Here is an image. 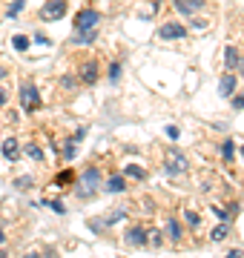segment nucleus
<instances>
[{
    "label": "nucleus",
    "mask_w": 244,
    "mask_h": 258,
    "mask_svg": "<svg viewBox=\"0 0 244 258\" xmlns=\"http://www.w3.org/2000/svg\"><path fill=\"white\" fill-rule=\"evenodd\" d=\"M118 78H121V63H112L109 66V81L118 83Z\"/></svg>",
    "instance_id": "obj_22"
},
{
    "label": "nucleus",
    "mask_w": 244,
    "mask_h": 258,
    "mask_svg": "<svg viewBox=\"0 0 244 258\" xmlns=\"http://www.w3.org/2000/svg\"><path fill=\"white\" fill-rule=\"evenodd\" d=\"M167 232H169V238H172V241H181V227H178V221H175V218H169Z\"/></svg>",
    "instance_id": "obj_15"
},
{
    "label": "nucleus",
    "mask_w": 244,
    "mask_h": 258,
    "mask_svg": "<svg viewBox=\"0 0 244 258\" xmlns=\"http://www.w3.org/2000/svg\"><path fill=\"white\" fill-rule=\"evenodd\" d=\"M60 83H64V86H66V89H75V78H64V81H60Z\"/></svg>",
    "instance_id": "obj_29"
},
{
    "label": "nucleus",
    "mask_w": 244,
    "mask_h": 258,
    "mask_svg": "<svg viewBox=\"0 0 244 258\" xmlns=\"http://www.w3.org/2000/svg\"><path fill=\"white\" fill-rule=\"evenodd\" d=\"M241 158H244V147H241Z\"/></svg>",
    "instance_id": "obj_35"
},
{
    "label": "nucleus",
    "mask_w": 244,
    "mask_h": 258,
    "mask_svg": "<svg viewBox=\"0 0 244 258\" xmlns=\"http://www.w3.org/2000/svg\"><path fill=\"white\" fill-rule=\"evenodd\" d=\"M127 175H130V178H138V181H144V178H147V172H144L141 166L130 164V166H127Z\"/></svg>",
    "instance_id": "obj_17"
},
{
    "label": "nucleus",
    "mask_w": 244,
    "mask_h": 258,
    "mask_svg": "<svg viewBox=\"0 0 244 258\" xmlns=\"http://www.w3.org/2000/svg\"><path fill=\"white\" fill-rule=\"evenodd\" d=\"M23 6H26V0H15V3L9 6V18H15V15H20V12H23Z\"/></svg>",
    "instance_id": "obj_20"
},
{
    "label": "nucleus",
    "mask_w": 244,
    "mask_h": 258,
    "mask_svg": "<svg viewBox=\"0 0 244 258\" xmlns=\"http://www.w3.org/2000/svg\"><path fill=\"white\" fill-rule=\"evenodd\" d=\"M43 204H49V207H52V210H55V212H60V215H64V204H60V201H43Z\"/></svg>",
    "instance_id": "obj_24"
},
{
    "label": "nucleus",
    "mask_w": 244,
    "mask_h": 258,
    "mask_svg": "<svg viewBox=\"0 0 244 258\" xmlns=\"http://www.w3.org/2000/svg\"><path fill=\"white\" fill-rule=\"evenodd\" d=\"M221 155H224V161H233V155H235V144L230 138L224 141V147H221Z\"/></svg>",
    "instance_id": "obj_16"
},
{
    "label": "nucleus",
    "mask_w": 244,
    "mask_h": 258,
    "mask_svg": "<svg viewBox=\"0 0 244 258\" xmlns=\"http://www.w3.org/2000/svg\"><path fill=\"white\" fill-rule=\"evenodd\" d=\"M175 9L181 15H196L198 9H204V0H175Z\"/></svg>",
    "instance_id": "obj_6"
},
{
    "label": "nucleus",
    "mask_w": 244,
    "mask_h": 258,
    "mask_svg": "<svg viewBox=\"0 0 244 258\" xmlns=\"http://www.w3.org/2000/svg\"><path fill=\"white\" fill-rule=\"evenodd\" d=\"M124 241H127L130 247H141V244H147V232H144L141 227H132V230L124 235Z\"/></svg>",
    "instance_id": "obj_7"
},
{
    "label": "nucleus",
    "mask_w": 244,
    "mask_h": 258,
    "mask_svg": "<svg viewBox=\"0 0 244 258\" xmlns=\"http://www.w3.org/2000/svg\"><path fill=\"white\" fill-rule=\"evenodd\" d=\"M161 241H164V238H161V232L155 230V232L150 235V244H155V247H161Z\"/></svg>",
    "instance_id": "obj_26"
},
{
    "label": "nucleus",
    "mask_w": 244,
    "mask_h": 258,
    "mask_svg": "<svg viewBox=\"0 0 244 258\" xmlns=\"http://www.w3.org/2000/svg\"><path fill=\"white\" fill-rule=\"evenodd\" d=\"M184 169H187V158L181 155L178 149H167V172L178 175V172H184Z\"/></svg>",
    "instance_id": "obj_4"
},
{
    "label": "nucleus",
    "mask_w": 244,
    "mask_h": 258,
    "mask_svg": "<svg viewBox=\"0 0 244 258\" xmlns=\"http://www.w3.org/2000/svg\"><path fill=\"white\" fill-rule=\"evenodd\" d=\"M3 75H6V72H3V66H0V78H3Z\"/></svg>",
    "instance_id": "obj_34"
},
{
    "label": "nucleus",
    "mask_w": 244,
    "mask_h": 258,
    "mask_svg": "<svg viewBox=\"0 0 244 258\" xmlns=\"http://www.w3.org/2000/svg\"><path fill=\"white\" fill-rule=\"evenodd\" d=\"M3 155L9 158V161H18V155H20L18 138H6V141H3Z\"/></svg>",
    "instance_id": "obj_8"
},
{
    "label": "nucleus",
    "mask_w": 244,
    "mask_h": 258,
    "mask_svg": "<svg viewBox=\"0 0 244 258\" xmlns=\"http://www.w3.org/2000/svg\"><path fill=\"white\" fill-rule=\"evenodd\" d=\"M69 181H72V175H69V172H60V175H57V184H69Z\"/></svg>",
    "instance_id": "obj_28"
},
{
    "label": "nucleus",
    "mask_w": 244,
    "mask_h": 258,
    "mask_svg": "<svg viewBox=\"0 0 244 258\" xmlns=\"http://www.w3.org/2000/svg\"><path fill=\"white\" fill-rule=\"evenodd\" d=\"M20 106L26 112H35L40 106V92H38L35 83H23V86H20Z\"/></svg>",
    "instance_id": "obj_1"
},
{
    "label": "nucleus",
    "mask_w": 244,
    "mask_h": 258,
    "mask_svg": "<svg viewBox=\"0 0 244 258\" xmlns=\"http://www.w3.org/2000/svg\"><path fill=\"white\" fill-rule=\"evenodd\" d=\"M64 158H75V144H66L64 147Z\"/></svg>",
    "instance_id": "obj_25"
},
{
    "label": "nucleus",
    "mask_w": 244,
    "mask_h": 258,
    "mask_svg": "<svg viewBox=\"0 0 244 258\" xmlns=\"http://www.w3.org/2000/svg\"><path fill=\"white\" fill-rule=\"evenodd\" d=\"M227 232H230V230H227L224 224H218L216 230L210 232V238H213V241H224V238H227Z\"/></svg>",
    "instance_id": "obj_18"
},
{
    "label": "nucleus",
    "mask_w": 244,
    "mask_h": 258,
    "mask_svg": "<svg viewBox=\"0 0 244 258\" xmlns=\"http://www.w3.org/2000/svg\"><path fill=\"white\" fill-rule=\"evenodd\" d=\"M213 210H216V215H218V218H221V221H224V218H227V210H221V207H213Z\"/></svg>",
    "instance_id": "obj_30"
},
{
    "label": "nucleus",
    "mask_w": 244,
    "mask_h": 258,
    "mask_svg": "<svg viewBox=\"0 0 244 258\" xmlns=\"http://www.w3.org/2000/svg\"><path fill=\"white\" fill-rule=\"evenodd\" d=\"M238 60H241V57H238V49H235V46H227V52H224V66H227V72H233L235 66H238Z\"/></svg>",
    "instance_id": "obj_9"
},
{
    "label": "nucleus",
    "mask_w": 244,
    "mask_h": 258,
    "mask_svg": "<svg viewBox=\"0 0 244 258\" xmlns=\"http://www.w3.org/2000/svg\"><path fill=\"white\" fill-rule=\"evenodd\" d=\"M233 89H235V75H224V78H221V83H218V92L224 95V98H230V95H233Z\"/></svg>",
    "instance_id": "obj_10"
},
{
    "label": "nucleus",
    "mask_w": 244,
    "mask_h": 258,
    "mask_svg": "<svg viewBox=\"0 0 244 258\" xmlns=\"http://www.w3.org/2000/svg\"><path fill=\"white\" fill-rule=\"evenodd\" d=\"M101 20V15L95 9H81L75 15V32H86V29H95V23Z\"/></svg>",
    "instance_id": "obj_2"
},
{
    "label": "nucleus",
    "mask_w": 244,
    "mask_h": 258,
    "mask_svg": "<svg viewBox=\"0 0 244 258\" xmlns=\"http://www.w3.org/2000/svg\"><path fill=\"white\" fill-rule=\"evenodd\" d=\"M15 49H20V52H23V49H29V37L18 35V37H15Z\"/></svg>",
    "instance_id": "obj_23"
},
{
    "label": "nucleus",
    "mask_w": 244,
    "mask_h": 258,
    "mask_svg": "<svg viewBox=\"0 0 244 258\" xmlns=\"http://www.w3.org/2000/svg\"><path fill=\"white\" fill-rule=\"evenodd\" d=\"M187 35V29L181 26V23H167V26L158 29V37L161 40H178V37Z\"/></svg>",
    "instance_id": "obj_5"
},
{
    "label": "nucleus",
    "mask_w": 244,
    "mask_h": 258,
    "mask_svg": "<svg viewBox=\"0 0 244 258\" xmlns=\"http://www.w3.org/2000/svg\"><path fill=\"white\" fill-rule=\"evenodd\" d=\"M64 15H66V0H49L40 9V18L43 20H60Z\"/></svg>",
    "instance_id": "obj_3"
},
{
    "label": "nucleus",
    "mask_w": 244,
    "mask_h": 258,
    "mask_svg": "<svg viewBox=\"0 0 244 258\" xmlns=\"http://www.w3.org/2000/svg\"><path fill=\"white\" fill-rule=\"evenodd\" d=\"M3 241H6V235H3V232H0V244H3Z\"/></svg>",
    "instance_id": "obj_33"
},
{
    "label": "nucleus",
    "mask_w": 244,
    "mask_h": 258,
    "mask_svg": "<svg viewBox=\"0 0 244 258\" xmlns=\"http://www.w3.org/2000/svg\"><path fill=\"white\" fill-rule=\"evenodd\" d=\"M233 109H244V95H238V98H233Z\"/></svg>",
    "instance_id": "obj_27"
},
{
    "label": "nucleus",
    "mask_w": 244,
    "mask_h": 258,
    "mask_svg": "<svg viewBox=\"0 0 244 258\" xmlns=\"http://www.w3.org/2000/svg\"><path fill=\"white\" fill-rule=\"evenodd\" d=\"M32 184H35V178H32V175H23V178H18V181H15V186H18V189H29Z\"/></svg>",
    "instance_id": "obj_19"
},
{
    "label": "nucleus",
    "mask_w": 244,
    "mask_h": 258,
    "mask_svg": "<svg viewBox=\"0 0 244 258\" xmlns=\"http://www.w3.org/2000/svg\"><path fill=\"white\" fill-rule=\"evenodd\" d=\"M124 189H127V181L121 175H112L106 181V192H124Z\"/></svg>",
    "instance_id": "obj_12"
},
{
    "label": "nucleus",
    "mask_w": 244,
    "mask_h": 258,
    "mask_svg": "<svg viewBox=\"0 0 244 258\" xmlns=\"http://www.w3.org/2000/svg\"><path fill=\"white\" fill-rule=\"evenodd\" d=\"M235 69H238V75H244V60H238V66H235Z\"/></svg>",
    "instance_id": "obj_31"
},
{
    "label": "nucleus",
    "mask_w": 244,
    "mask_h": 258,
    "mask_svg": "<svg viewBox=\"0 0 244 258\" xmlns=\"http://www.w3.org/2000/svg\"><path fill=\"white\" fill-rule=\"evenodd\" d=\"M3 103H6V92H3V89H0V106H3Z\"/></svg>",
    "instance_id": "obj_32"
},
{
    "label": "nucleus",
    "mask_w": 244,
    "mask_h": 258,
    "mask_svg": "<svg viewBox=\"0 0 244 258\" xmlns=\"http://www.w3.org/2000/svg\"><path fill=\"white\" fill-rule=\"evenodd\" d=\"M81 78H84V83H95V81H98V66H95L92 60H89V63H84Z\"/></svg>",
    "instance_id": "obj_11"
},
{
    "label": "nucleus",
    "mask_w": 244,
    "mask_h": 258,
    "mask_svg": "<svg viewBox=\"0 0 244 258\" xmlns=\"http://www.w3.org/2000/svg\"><path fill=\"white\" fill-rule=\"evenodd\" d=\"M26 155L32 158V161H43V149H40L38 144H26Z\"/></svg>",
    "instance_id": "obj_14"
},
{
    "label": "nucleus",
    "mask_w": 244,
    "mask_h": 258,
    "mask_svg": "<svg viewBox=\"0 0 244 258\" xmlns=\"http://www.w3.org/2000/svg\"><path fill=\"white\" fill-rule=\"evenodd\" d=\"M98 181H101V172H98L95 166H92V169H86V172H84V186H89V189H92V186L98 184Z\"/></svg>",
    "instance_id": "obj_13"
},
{
    "label": "nucleus",
    "mask_w": 244,
    "mask_h": 258,
    "mask_svg": "<svg viewBox=\"0 0 244 258\" xmlns=\"http://www.w3.org/2000/svg\"><path fill=\"white\" fill-rule=\"evenodd\" d=\"M184 218H187V224H190V227H198V224H201V218H198V212H193V210H187V212H184Z\"/></svg>",
    "instance_id": "obj_21"
}]
</instances>
